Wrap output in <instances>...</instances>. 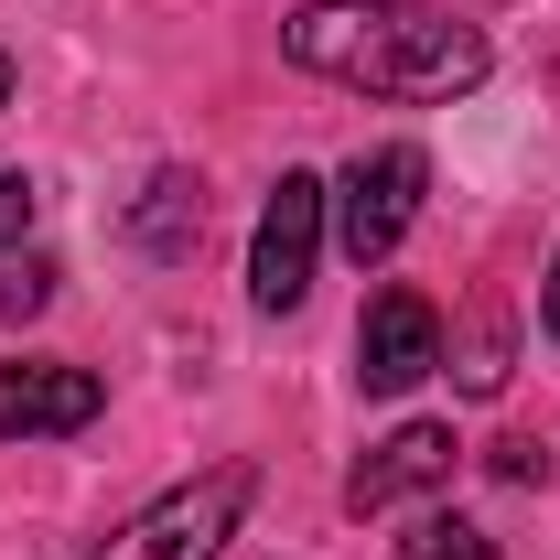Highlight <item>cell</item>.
Wrapping results in <instances>:
<instances>
[{
  "mask_svg": "<svg viewBox=\"0 0 560 560\" xmlns=\"http://www.w3.org/2000/svg\"><path fill=\"white\" fill-rule=\"evenodd\" d=\"M130 237L151 248V259H184V248L206 237V184H195V173H151V195H140Z\"/></svg>",
  "mask_w": 560,
  "mask_h": 560,
  "instance_id": "obj_8",
  "label": "cell"
},
{
  "mask_svg": "<svg viewBox=\"0 0 560 560\" xmlns=\"http://www.w3.org/2000/svg\"><path fill=\"white\" fill-rule=\"evenodd\" d=\"M453 377H464V399H495V388H506V313H495V302H475V324H464V366H453Z\"/></svg>",
  "mask_w": 560,
  "mask_h": 560,
  "instance_id": "obj_9",
  "label": "cell"
},
{
  "mask_svg": "<svg viewBox=\"0 0 560 560\" xmlns=\"http://www.w3.org/2000/svg\"><path fill=\"white\" fill-rule=\"evenodd\" d=\"M44 302H55V270H44V259H11V270H0V313H11V324H33Z\"/></svg>",
  "mask_w": 560,
  "mask_h": 560,
  "instance_id": "obj_11",
  "label": "cell"
},
{
  "mask_svg": "<svg viewBox=\"0 0 560 560\" xmlns=\"http://www.w3.org/2000/svg\"><path fill=\"white\" fill-rule=\"evenodd\" d=\"M33 206H44V195H33L22 173H0V248H22V226H33Z\"/></svg>",
  "mask_w": 560,
  "mask_h": 560,
  "instance_id": "obj_12",
  "label": "cell"
},
{
  "mask_svg": "<svg viewBox=\"0 0 560 560\" xmlns=\"http://www.w3.org/2000/svg\"><path fill=\"white\" fill-rule=\"evenodd\" d=\"M495 475H506V486H539L550 453H539V442H495Z\"/></svg>",
  "mask_w": 560,
  "mask_h": 560,
  "instance_id": "obj_13",
  "label": "cell"
},
{
  "mask_svg": "<svg viewBox=\"0 0 560 560\" xmlns=\"http://www.w3.org/2000/svg\"><path fill=\"white\" fill-rule=\"evenodd\" d=\"M108 410L97 366H66V355H11L0 366V442H55V431H86Z\"/></svg>",
  "mask_w": 560,
  "mask_h": 560,
  "instance_id": "obj_5",
  "label": "cell"
},
{
  "mask_svg": "<svg viewBox=\"0 0 560 560\" xmlns=\"http://www.w3.org/2000/svg\"><path fill=\"white\" fill-rule=\"evenodd\" d=\"M453 431L442 420H399L388 442H366V464L346 475V506L355 517H377V506H410V495H431V486H453Z\"/></svg>",
  "mask_w": 560,
  "mask_h": 560,
  "instance_id": "obj_7",
  "label": "cell"
},
{
  "mask_svg": "<svg viewBox=\"0 0 560 560\" xmlns=\"http://www.w3.org/2000/svg\"><path fill=\"white\" fill-rule=\"evenodd\" d=\"M539 324H550V335H560V259H550V302H539Z\"/></svg>",
  "mask_w": 560,
  "mask_h": 560,
  "instance_id": "obj_14",
  "label": "cell"
},
{
  "mask_svg": "<svg viewBox=\"0 0 560 560\" xmlns=\"http://www.w3.org/2000/svg\"><path fill=\"white\" fill-rule=\"evenodd\" d=\"M248 495H259V464H206L195 486L151 495L130 528H108V550H97V560H215L226 539H237Z\"/></svg>",
  "mask_w": 560,
  "mask_h": 560,
  "instance_id": "obj_2",
  "label": "cell"
},
{
  "mask_svg": "<svg viewBox=\"0 0 560 560\" xmlns=\"http://www.w3.org/2000/svg\"><path fill=\"white\" fill-rule=\"evenodd\" d=\"M399 560H495V539L475 517H420L410 539H399Z\"/></svg>",
  "mask_w": 560,
  "mask_h": 560,
  "instance_id": "obj_10",
  "label": "cell"
},
{
  "mask_svg": "<svg viewBox=\"0 0 560 560\" xmlns=\"http://www.w3.org/2000/svg\"><path fill=\"white\" fill-rule=\"evenodd\" d=\"M0 108H11V55H0Z\"/></svg>",
  "mask_w": 560,
  "mask_h": 560,
  "instance_id": "obj_15",
  "label": "cell"
},
{
  "mask_svg": "<svg viewBox=\"0 0 560 560\" xmlns=\"http://www.w3.org/2000/svg\"><path fill=\"white\" fill-rule=\"evenodd\" d=\"M420 184H431L420 140H377V151H355L346 173H335V237H346V259H355V270H377V259L410 237Z\"/></svg>",
  "mask_w": 560,
  "mask_h": 560,
  "instance_id": "obj_3",
  "label": "cell"
},
{
  "mask_svg": "<svg viewBox=\"0 0 560 560\" xmlns=\"http://www.w3.org/2000/svg\"><path fill=\"white\" fill-rule=\"evenodd\" d=\"M280 55L302 75H335V86H366V97H464L486 86V33L431 11V0H313L280 22Z\"/></svg>",
  "mask_w": 560,
  "mask_h": 560,
  "instance_id": "obj_1",
  "label": "cell"
},
{
  "mask_svg": "<svg viewBox=\"0 0 560 560\" xmlns=\"http://www.w3.org/2000/svg\"><path fill=\"white\" fill-rule=\"evenodd\" d=\"M442 366V313L420 302V291H377L366 302V324H355V377L377 388V399H399Z\"/></svg>",
  "mask_w": 560,
  "mask_h": 560,
  "instance_id": "obj_6",
  "label": "cell"
},
{
  "mask_svg": "<svg viewBox=\"0 0 560 560\" xmlns=\"http://www.w3.org/2000/svg\"><path fill=\"white\" fill-rule=\"evenodd\" d=\"M324 226H335V184H324V173H280L270 206H259V248H248V302H259V313H291V302L313 291Z\"/></svg>",
  "mask_w": 560,
  "mask_h": 560,
  "instance_id": "obj_4",
  "label": "cell"
}]
</instances>
